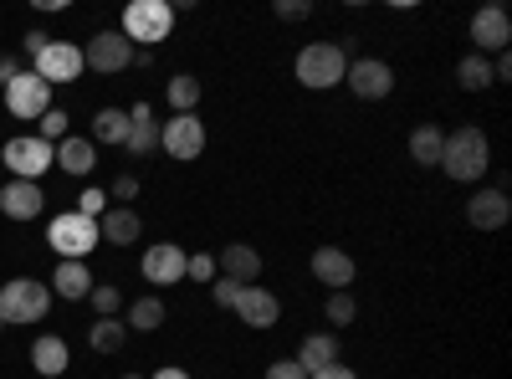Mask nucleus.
Here are the masks:
<instances>
[{"mask_svg": "<svg viewBox=\"0 0 512 379\" xmlns=\"http://www.w3.org/2000/svg\"><path fill=\"white\" fill-rule=\"evenodd\" d=\"M436 170H446V180L456 185H477L487 170H492V144L487 134L477 129V123H461V129H451L441 139V164Z\"/></svg>", "mask_w": 512, "mask_h": 379, "instance_id": "f257e3e1", "label": "nucleus"}, {"mask_svg": "<svg viewBox=\"0 0 512 379\" xmlns=\"http://www.w3.org/2000/svg\"><path fill=\"white\" fill-rule=\"evenodd\" d=\"M297 82H303L308 93H328V88H344V72H349V52L338 47V41H308L303 52L292 62Z\"/></svg>", "mask_w": 512, "mask_h": 379, "instance_id": "f03ea898", "label": "nucleus"}, {"mask_svg": "<svg viewBox=\"0 0 512 379\" xmlns=\"http://www.w3.org/2000/svg\"><path fill=\"white\" fill-rule=\"evenodd\" d=\"M118 31L134 41V52H154L159 41L175 31V6H169V0H128Z\"/></svg>", "mask_w": 512, "mask_h": 379, "instance_id": "7ed1b4c3", "label": "nucleus"}, {"mask_svg": "<svg viewBox=\"0 0 512 379\" xmlns=\"http://www.w3.org/2000/svg\"><path fill=\"white\" fill-rule=\"evenodd\" d=\"M47 308H52V287L36 277H16L0 287V323L6 328H31L47 318Z\"/></svg>", "mask_w": 512, "mask_h": 379, "instance_id": "20e7f679", "label": "nucleus"}, {"mask_svg": "<svg viewBox=\"0 0 512 379\" xmlns=\"http://www.w3.org/2000/svg\"><path fill=\"white\" fill-rule=\"evenodd\" d=\"M0 164L11 170V180H36L57 164V149L47 139H36V134H21V139H6V149H0Z\"/></svg>", "mask_w": 512, "mask_h": 379, "instance_id": "39448f33", "label": "nucleus"}, {"mask_svg": "<svg viewBox=\"0 0 512 379\" xmlns=\"http://www.w3.org/2000/svg\"><path fill=\"white\" fill-rule=\"evenodd\" d=\"M47 241H52V251H57L62 262H88V251L103 246V241H98V221L77 216V210H67V216H57V221L47 226Z\"/></svg>", "mask_w": 512, "mask_h": 379, "instance_id": "423d86ee", "label": "nucleus"}, {"mask_svg": "<svg viewBox=\"0 0 512 379\" xmlns=\"http://www.w3.org/2000/svg\"><path fill=\"white\" fill-rule=\"evenodd\" d=\"M159 149L180 164H195L205 154V123L200 113H175L169 123H159Z\"/></svg>", "mask_w": 512, "mask_h": 379, "instance_id": "0eeeda50", "label": "nucleus"}, {"mask_svg": "<svg viewBox=\"0 0 512 379\" xmlns=\"http://www.w3.org/2000/svg\"><path fill=\"white\" fill-rule=\"evenodd\" d=\"M31 72L47 82V88H62V82H77L82 77V47H72V41H47L36 57H31Z\"/></svg>", "mask_w": 512, "mask_h": 379, "instance_id": "6e6552de", "label": "nucleus"}, {"mask_svg": "<svg viewBox=\"0 0 512 379\" xmlns=\"http://www.w3.org/2000/svg\"><path fill=\"white\" fill-rule=\"evenodd\" d=\"M82 67H93L103 77L128 72V67H134V41H128L123 31H98L88 47H82Z\"/></svg>", "mask_w": 512, "mask_h": 379, "instance_id": "1a4fd4ad", "label": "nucleus"}, {"mask_svg": "<svg viewBox=\"0 0 512 379\" xmlns=\"http://www.w3.org/2000/svg\"><path fill=\"white\" fill-rule=\"evenodd\" d=\"M344 88H349L354 98H364V103H379V98L395 93V67L379 62V57H359V62H349V72H344Z\"/></svg>", "mask_w": 512, "mask_h": 379, "instance_id": "9d476101", "label": "nucleus"}, {"mask_svg": "<svg viewBox=\"0 0 512 379\" xmlns=\"http://www.w3.org/2000/svg\"><path fill=\"white\" fill-rule=\"evenodd\" d=\"M52 93H57V88H47V82H41L36 72H21V77L11 82V88H6V108H11L16 118L36 123L47 108H57V103H52Z\"/></svg>", "mask_w": 512, "mask_h": 379, "instance_id": "9b49d317", "label": "nucleus"}, {"mask_svg": "<svg viewBox=\"0 0 512 379\" xmlns=\"http://www.w3.org/2000/svg\"><path fill=\"white\" fill-rule=\"evenodd\" d=\"M139 272H144L149 287H175V282H185V246H175V241H154V246L144 251Z\"/></svg>", "mask_w": 512, "mask_h": 379, "instance_id": "f8f14e48", "label": "nucleus"}, {"mask_svg": "<svg viewBox=\"0 0 512 379\" xmlns=\"http://www.w3.org/2000/svg\"><path fill=\"white\" fill-rule=\"evenodd\" d=\"M512 221V200L502 185H482L472 200H466V226H477V231H502Z\"/></svg>", "mask_w": 512, "mask_h": 379, "instance_id": "ddd939ff", "label": "nucleus"}, {"mask_svg": "<svg viewBox=\"0 0 512 379\" xmlns=\"http://www.w3.org/2000/svg\"><path fill=\"white\" fill-rule=\"evenodd\" d=\"M216 277L236 282V287H251L256 277H262V251L246 246V241H231L216 251Z\"/></svg>", "mask_w": 512, "mask_h": 379, "instance_id": "4468645a", "label": "nucleus"}, {"mask_svg": "<svg viewBox=\"0 0 512 379\" xmlns=\"http://www.w3.org/2000/svg\"><path fill=\"white\" fill-rule=\"evenodd\" d=\"M313 277H318L323 287H333V292H349L354 277H359V262L349 257L344 246H318V251H313Z\"/></svg>", "mask_w": 512, "mask_h": 379, "instance_id": "2eb2a0df", "label": "nucleus"}, {"mask_svg": "<svg viewBox=\"0 0 512 379\" xmlns=\"http://www.w3.org/2000/svg\"><path fill=\"white\" fill-rule=\"evenodd\" d=\"M41 205H47V195H41L36 180H6V185H0V216H11V221H36Z\"/></svg>", "mask_w": 512, "mask_h": 379, "instance_id": "dca6fc26", "label": "nucleus"}, {"mask_svg": "<svg viewBox=\"0 0 512 379\" xmlns=\"http://www.w3.org/2000/svg\"><path fill=\"white\" fill-rule=\"evenodd\" d=\"M472 41H477V52H507V41H512V16L502 6H482L472 16Z\"/></svg>", "mask_w": 512, "mask_h": 379, "instance_id": "f3484780", "label": "nucleus"}, {"mask_svg": "<svg viewBox=\"0 0 512 379\" xmlns=\"http://www.w3.org/2000/svg\"><path fill=\"white\" fill-rule=\"evenodd\" d=\"M236 318H241L246 328H277V318H282L277 292H272V287H241V298H236Z\"/></svg>", "mask_w": 512, "mask_h": 379, "instance_id": "a211bd4d", "label": "nucleus"}, {"mask_svg": "<svg viewBox=\"0 0 512 379\" xmlns=\"http://www.w3.org/2000/svg\"><path fill=\"white\" fill-rule=\"evenodd\" d=\"M139 236H144L139 210H128V205H108V210H103V221H98V241H108V246H134Z\"/></svg>", "mask_w": 512, "mask_h": 379, "instance_id": "6ab92c4d", "label": "nucleus"}, {"mask_svg": "<svg viewBox=\"0 0 512 379\" xmlns=\"http://www.w3.org/2000/svg\"><path fill=\"white\" fill-rule=\"evenodd\" d=\"M52 149H57V164H52V170H67V175H77V180L93 175V164H98V144H93V139L67 134V139L52 144Z\"/></svg>", "mask_w": 512, "mask_h": 379, "instance_id": "aec40b11", "label": "nucleus"}, {"mask_svg": "<svg viewBox=\"0 0 512 379\" xmlns=\"http://www.w3.org/2000/svg\"><path fill=\"white\" fill-rule=\"evenodd\" d=\"M31 369L41 379H62L72 369V354H67V344L57 339V333H41V339L31 344Z\"/></svg>", "mask_w": 512, "mask_h": 379, "instance_id": "412c9836", "label": "nucleus"}, {"mask_svg": "<svg viewBox=\"0 0 512 379\" xmlns=\"http://www.w3.org/2000/svg\"><path fill=\"white\" fill-rule=\"evenodd\" d=\"M93 287H98V282H93L88 262H57V272H52V292H57V298L77 303V298H88Z\"/></svg>", "mask_w": 512, "mask_h": 379, "instance_id": "4be33fe9", "label": "nucleus"}, {"mask_svg": "<svg viewBox=\"0 0 512 379\" xmlns=\"http://www.w3.org/2000/svg\"><path fill=\"white\" fill-rule=\"evenodd\" d=\"M297 364H303L308 374H318V369L338 364V339H333V333H308V339L297 344Z\"/></svg>", "mask_w": 512, "mask_h": 379, "instance_id": "5701e85b", "label": "nucleus"}, {"mask_svg": "<svg viewBox=\"0 0 512 379\" xmlns=\"http://www.w3.org/2000/svg\"><path fill=\"white\" fill-rule=\"evenodd\" d=\"M441 123H420V129L410 134V159L420 164V170H436L441 164Z\"/></svg>", "mask_w": 512, "mask_h": 379, "instance_id": "b1692460", "label": "nucleus"}, {"mask_svg": "<svg viewBox=\"0 0 512 379\" xmlns=\"http://www.w3.org/2000/svg\"><path fill=\"white\" fill-rule=\"evenodd\" d=\"M123 139H128V108H98V118H93V144L123 149Z\"/></svg>", "mask_w": 512, "mask_h": 379, "instance_id": "393cba45", "label": "nucleus"}, {"mask_svg": "<svg viewBox=\"0 0 512 379\" xmlns=\"http://www.w3.org/2000/svg\"><path fill=\"white\" fill-rule=\"evenodd\" d=\"M456 82L466 93H482V88H492V57H482V52H466L461 62H456Z\"/></svg>", "mask_w": 512, "mask_h": 379, "instance_id": "a878e982", "label": "nucleus"}, {"mask_svg": "<svg viewBox=\"0 0 512 379\" xmlns=\"http://www.w3.org/2000/svg\"><path fill=\"white\" fill-rule=\"evenodd\" d=\"M164 323V303L154 298V292H149V298H134V303H128V333H154Z\"/></svg>", "mask_w": 512, "mask_h": 379, "instance_id": "bb28decb", "label": "nucleus"}, {"mask_svg": "<svg viewBox=\"0 0 512 379\" xmlns=\"http://www.w3.org/2000/svg\"><path fill=\"white\" fill-rule=\"evenodd\" d=\"M88 344H93V354H118V349L128 344V328H123L118 318H98V323L88 328Z\"/></svg>", "mask_w": 512, "mask_h": 379, "instance_id": "cd10ccee", "label": "nucleus"}, {"mask_svg": "<svg viewBox=\"0 0 512 379\" xmlns=\"http://www.w3.org/2000/svg\"><path fill=\"white\" fill-rule=\"evenodd\" d=\"M164 98H169V108H175V113H195L200 108V82L190 72H180V77H169Z\"/></svg>", "mask_w": 512, "mask_h": 379, "instance_id": "c85d7f7f", "label": "nucleus"}, {"mask_svg": "<svg viewBox=\"0 0 512 379\" xmlns=\"http://www.w3.org/2000/svg\"><path fill=\"white\" fill-rule=\"evenodd\" d=\"M123 149L134 154V159H149V154L159 149V129H154V118H149V123H128V139H123Z\"/></svg>", "mask_w": 512, "mask_h": 379, "instance_id": "c756f323", "label": "nucleus"}, {"mask_svg": "<svg viewBox=\"0 0 512 379\" xmlns=\"http://www.w3.org/2000/svg\"><path fill=\"white\" fill-rule=\"evenodd\" d=\"M323 313H328V323H333V328H349V323L359 318V303H354V292H328Z\"/></svg>", "mask_w": 512, "mask_h": 379, "instance_id": "7c9ffc66", "label": "nucleus"}, {"mask_svg": "<svg viewBox=\"0 0 512 379\" xmlns=\"http://www.w3.org/2000/svg\"><path fill=\"white\" fill-rule=\"evenodd\" d=\"M36 123H41V134H36V139H47V144H62V139L72 134V118H67L62 108H47Z\"/></svg>", "mask_w": 512, "mask_h": 379, "instance_id": "2f4dec72", "label": "nucleus"}, {"mask_svg": "<svg viewBox=\"0 0 512 379\" xmlns=\"http://www.w3.org/2000/svg\"><path fill=\"white\" fill-rule=\"evenodd\" d=\"M88 303H93V313H98V318H118L123 292H118V287H93V292H88Z\"/></svg>", "mask_w": 512, "mask_h": 379, "instance_id": "473e14b6", "label": "nucleus"}, {"mask_svg": "<svg viewBox=\"0 0 512 379\" xmlns=\"http://www.w3.org/2000/svg\"><path fill=\"white\" fill-rule=\"evenodd\" d=\"M185 277H190V282H216V257H210V251H195V257H185Z\"/></svg>", "mask_w": 512, "mask_h": 379, "instance_id": "72a5a7b5", "label": "nucleus"}, {"mask_svg": "<svg viewBox=\"0 0 512 379\" xmlns=\"http://www.w3.org/2000/svg\"><path fill=\"white\" fill-rule=\"evenodd\" d=\"M103 210H108V195H103L98 185H88V190H82V200H77V216H88V221H103Z\"/></svg>", "mask_w": 512, "mask_h": 379, "instance_id": "f704fd0d", "label": "nucleus"}, {"mask_svg": "<svg viewBox=\"0 0 512 379\" xmlns=\"http://www.w3.org/2000/svg\"><path fill=\"white\" fill-rule=\"evenodd\" d=\"M210 298H216V308H236L241 287H236V282H226V277H216V282H210Z\"/></svg>", "mask_w": 512, "mask_h": 379, "instance_id": "c9c22d12", "label": "nucleus"}, {"mask_svg": "<svg viewBox=\"0 0 512 379\" xmlns=\"http://www.w3.org/2000/svg\"><path fill=\"white\" fill-rule=\"evenodd\" d=\"M267 379H308V369L297 364V359H272L267 364Z\"/></svg>", "mask_w": 512, "mask_h": 379, "instance_id": "e433bc0d", "label": "nucleus"}, {"mask_svg": "<svg viewBox=\"0 0 512 379\" xmlns=\"http://www.w3.org/2000/svg\"><path fill=\"white\" fill-rule=\"evenodd\" d=\"M308 16H313L308 0H277V21H308Z\"/></svg>", "mask_w": 512, "mask_h": 379, "instance_id": "4c0bfd02", "label": "nucleus"}, {"mask_svg": "<svg viewBox=\"0 0 512 379\" xmlns=\"http://www.w3.org/2000/svg\"><path fill=\"white\" fill-rule=\"evenodd\" d=\"M139 195V175H118L113 180V200H134Z\"/></svg>", "mask_w": 512, "mask_h": 379, "instance_id": "58836bf2", "label": "nucleus"}, {"mask_svg": "<svg viewBox=\"0 0 512 379\" xmlns=\"http://www.w3.org/2000/svg\"><path fill=\"white\" fill-rule=\"evenodd\" d=\"M308 379H359V369H349L344 359H338V364H328V369H318V374H308Z\"/></svg>", "mask_w": 512, "mask_h": 379, "instance_id": "ea45409f", "label": "nucleus"}, {"mask_svg": "<svg viewBox=\"0 0 512 379\" xmlns=\"http://www.w3.org/2000/svg\"><path fill=\"white\" fill-rule=\"evenodd\" d=\"M26 67H21V57H0V88H11V82L21 77Z\"/></svg>", "mask_w": 512, "mask_h": 379, "instance_id": "a19ab883", "label": "nucleus"}, {"mask_svg": "<svg viewBox=\"0 0 512 379\" xmlns=\"http://www.w3.org/2000/svg\"><path fill=\"white\" fill-rule=\"evenodd\" d=\"M149 379H190V369H180V364H164V369H154Z\"/></svg>", "mask_w": 512, "mask_h": 379, "instance_id": "79ce46f5", "label": "nucleus"}, {"mask_svg": "<svg viewBox=\"0 0 512 379\" xmlns=\"http://www.w3.org/2000/svg\"><path fill=\"white\" fill-rule=\"evenodd\" d=\"M47 41H52V36H47V31H31V36H26V52H31V57H36V52H41V47H47Z\"/></svg>", "mask_w": 512, "mask_h": 379, "instance_id": "37998d69", "label": "nucleus"}, {"mask_svg": "<svg viewBox=\"0 0 512 379\" xmlns=\"http://www.w3.org/2000/svg\"><path fill=\"white\" fill-rule=\"evenodd\" d=\"M123 379H139V374H123Z\"/></svg>", "mask_w": 512, "mask_h": 379, "instance_id": "c03bdc74", "label": "nucleus"}, {"mask_svg": "<svg viewBox=\"0 0 512 379\" xmlns=\"http://www.w3.org/2000/svg\"><path fill=\"white\" fill-rule=\"evenodd\" d=\"M0 328H6V323H0Z\"/></svg>", "mask_w": 512, "mask_h": 379, "instance_id": "a18cd8bd", "label": "nucleus"}]
</instances>
